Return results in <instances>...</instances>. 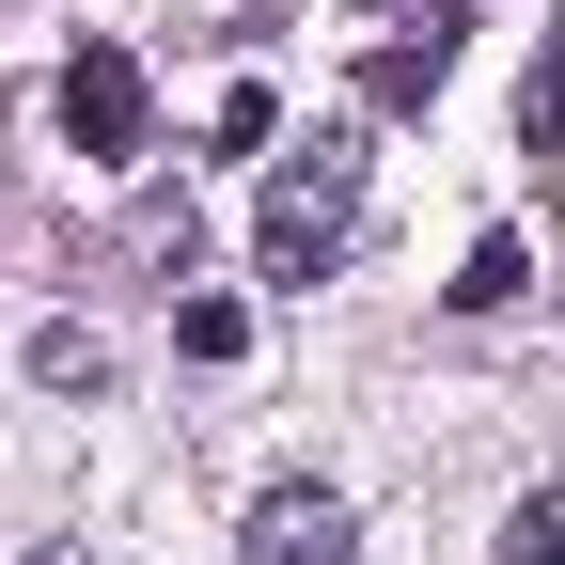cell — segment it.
Masks as SVG:
<instances>
[{"instance_id":"obj_9","label":"cell","mask_w":565,"mask_h":565,"mask_svg":"<svg viewBox=\"0 0 565 565\" xmlns=\"http://www.w3.org/2000/svg\"><path fill=\"white\" fill-rule=\"evenodd\" d=\"M32 565H95V550H63V534H47V550H32Z\"/></svg>"},{"instance_id":"obj_4","label":"cell","mask_w":565,"mask_h":565,"mask_svg":"<svg viewBox=\"0 0 565 565\" xmlns=\"http://www.w3.org/2000/svg\"><path fill=\"white\" fill-rule=\"evenodd\" d=\"M440 79H456V17H424V32H393V47L362 63V95H377V110H424Z\"/></svg>"},{"instance_id":"obj_6","label":"cell","mask_w":565,"mask_h":565,"mask_svg":"<svg viewBox=\"0 0 565 565\" xmlns=\"http://www.w3.org/2000/svg\"><path fill=\"white\" fill-rule=\"evenodd\" d=\"M32 377H47V393H110V345H95V330H32Z\"/></svg>"},{"instance_id":"obj_7","label":"cell","mask_w":565,"mask_h":565,"mask_svg":"<svg viewBox=\"0 0 565 565\" xmlns=\"http://www.w3.org/2000/svg\"><path fill=\"white\" fill-rule=\"evenodd\" d=\"M173 345H189V362H236L252 315H236V299H173Z\"/></svg>"},{"instance_id":"obj_5","label":"cell","mask_w":565,"mask_h":565,"mask_svg":"<svg viewBox=\"0 0 565 565\" xmlns=\"http://www.w3.org/2000/svg\"><path fill=\"white\" fill-rule=\"evenodd\" d=\"M519 282H534V252H519V236H471V267L440 282V299H456V315H503Z\"/></svg>"},{"instance_id":"obj_8","label":"cell","mask_w":565,"mask_h":565,"mask_svg":"<svg viewBox=\"0 0 565 565\" xmlns=\"http://www.w3.org/2000/svg\"><path fill=\"white\" fill-rule=\"evenodd\" d=\"M503 565H565V487H534V503L503 519Z\"/></svg>"},{"instance_id":"obj_3","label":"cell","mask_w":565,"mask_h":565,"mask_svg":"<svg viewBox=\"0 0 565 565\" xmlns=\"http://www.w3.org/2000/svg\"><path fill=\"white\" fill-rule=\"evenodd\" d=\"M236 565H345V503L330 487H267L252 534H236Z\"/></svg>"},{"instance_id":"obj_1","label":"cell","mask_w":565,"mask_h":565,"mask_svg":"<svg viewBox=\"0 0 565 565\" xmlns=\"http://www.w3.org/2000/svg\"><path fill=\"white\" fill-rule=\"evenodd\" d=\"M345 221H362V126H315L299 158L267 173V221H252L267 282H330L345 267Z\"/></svg>"},{"instance_id":"obj_2","label":"cell","mask_w":565,"mask_h":565,"mask_svg":"<svg viewBox=\"0 0 565 565\" xmlns=\"http://www.w3.org/2000/svg\"><path fill=\"white\" fill-rule=\"evenodd\" d=\"M141 126H158L141 63L126 47H63V141H79V158H141Z\"/></svg>"}]
</instances>
